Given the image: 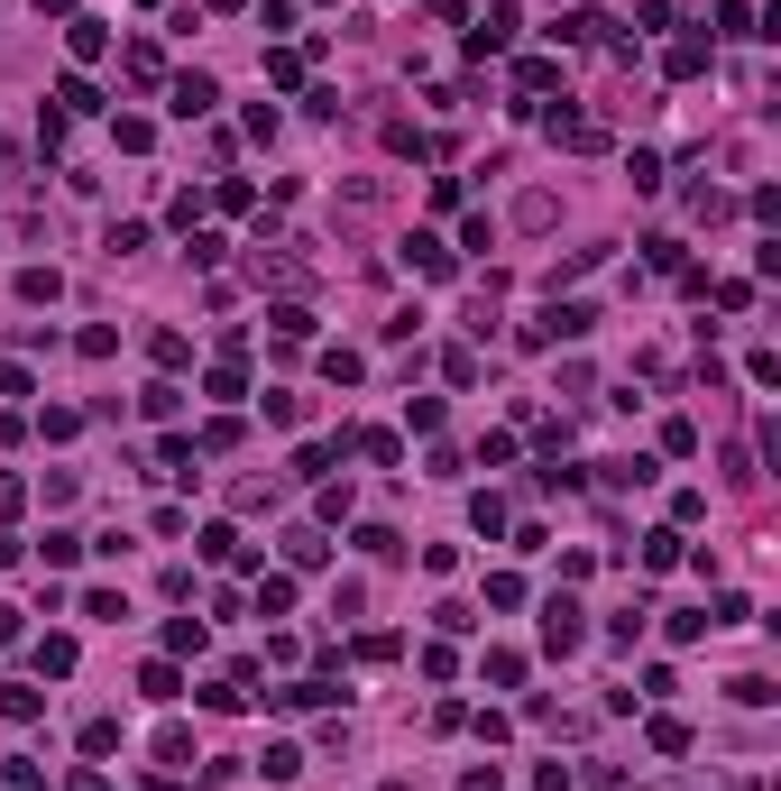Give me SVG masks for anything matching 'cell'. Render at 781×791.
Wrapping results in <instances>:
<instances>
[{"label": "cell", "instance_id": "d4e9b609", "mask_svg": "<svg viewBox=\"0 0 781 791\" xmlns=\"http://www.w3.org/2000/svg\"><path fill=\"white\" fill-rule=\"evenodd\" d=\"M74 552H84V534H65V525H56V534H46V543H37V561H46V571H65Z\"/></svg>", "mask_w": 781, "mask_h": 791}, {"label": "cell", "instance_id": "b9f144b4", "mask_svg": "<svg viewBox=\"0 0 781 791\" xmlns=\"http://www.w3.org/2000/svg\"><path fill=\"white\" fill-rule=\"evenodd\" d=\"M267 424H304V396L295 387H267Z\"/></svg>", "mask_w": 781, "mask_h": 791}, {"label": "cell", "instance_id": "74e56055", "mask_svg": "<svg viewBox=\"0 0 781 791\" xmlns=\"http://www.w3.org/2000/svg\"><path fill=\"white\" fill-rule=\"evenodd\" d=\"M359 552H377V561H396L405 543H396V525H359Z\"/></svg>", "mask_w": 781, "mask_h": 791}, {"label": "cell", "instance_id": "2e32d148", "mask_svg": "<svg viewBox=\"0 0 781 791\" xmlns=\"http://www.w3.org/2000/svg\"><path fill=\"white\" fill-rule=\"evenodd\" d=\"M285 607H295V580H285V571H257V617H285Z\"/></svg>", "mask_w": 781, "mask_h": 791}, {"label": "cell", "instance_id": "4dcf8cb0", "mask_svg": "<svg viewBox=\"0 0 781 791\" xmlns=\"http://www.w3.org/2000/svg\"><path fill=\"white\" fill-rule=\"evenodd\" d=\"M0 791H46L37 763H19V755H0Z\"/></svg>", "mask_w": 781, "mask_h": 791}, {"label": "cell", "instance_id": "f5cc1de1", "mask_svg": "<svg viewBox=\"0 0 781 791\" xmlns=\"http://www.w3.org/2000/svg\"><path fill=\"white\" fill-rule=\"evenodd\" d=\"M0 645H19V607H0Z\"/></svg>", "mask_w": 781, "mask_h": 791}, {"label": "cell", "instance_id": "9a60e30c", "mask_svg": "<svg viewBox=\"0 0 781 791\" xmlns=\"http://www.w3.org/2000/svg\"><path fill=\"white\" fill-rule=\"evenodd\" d=\"M56 111H65V120H92V111H101V92L84 84V74H65V84H56Z\"/></svg>", "mask_w": 781, "mask_h": 791}, {"label": "cell", "instance_id": "c3c4849f", "mask_svg": "<svg viewBox=\"0 0 781 791\" xmlns=\"http://www.w3.org/2000/svg\"><path fill=\"white\" fill-rule=\"evenodd\" d=\"M460 791H506V773H497V763H469V773H460Z\"/></svg>", "mask_w": 781, "mask_h": 791}, {"label": "cell", "instance_id": "ffe728a7", "mask_svg": "<svg viewBox=\"0 0 781 791\" xmlns=\"http://www.w3.org/2000/svg\"><path fill=\"white\" fill-rule=\"evenodd\" d=\"M469 525H479V534H506V497L479 488V497H469Z\"/></svg>", "mask_w": 781, "mask_h": 791}, {"label": "cell", "instance_id": "cb8c5ba5", "mask_svg": "<svg viewBox=\"0 0 781 791\" xmlns=\"http://www.w3.org/2000/svg\"><path fill=\"white\" fill-rule=\"evenodd\" d=\"M671 561H681V534H671V525L644 534V571H671Z\"/></svg>", "mask_w": 781, "mask_h": 791}, {"label": "cell", "instance_id": "9f6ffc18", "mask_svg": "<svg viewBox=\"0 0 781 791\" xmlns=\"http://www.w3.org/2000/svg\"><path fill=\"white\" fill-rule=\"evenodd\" d=\"M212 10H249V0H212Z\"/></svg>", "mask_w": 781, "mask_h": 791}, {"label": "cell", "instance_id": "4fadbf2b", "mask_svg": "<svg viewBox=\"0 0 781 791\" xmlns=\"http://www.w3.org/2000/svg\"><path fill=\"white\" fill-rule=\"evenodd\" d=\"M37 708H46V691H37V681H10V691H0V718H10V727H29Z\"/></svg>", "mask_w": 781, "mask_h": 791}, {"label": "cell", "instance_id": "bcb514c9", "mask_svg": "<svg viewBox=\"0 0 781 791\" xmlns=\"http://www.w3.org/2000/svg\"><path fill=\"white\" fill-rule=\"evenodd\" d=\"M653 755H690V727L681 718H653Z\"/></svg>", "mask_w": 781, "mask_h": 791}, {"label": "cell", "instance_id": "d6986e66", "mask_svg": "<svg viewBox=\"0 0 781 791\" xmlns=\"http://www.w3.org/2000/svg\"><path fill=\"white\" fill-rule=\"evenodd\" d=\"M322 377H331V387H359V377H369V360H359V350H322Z\"/></svg>", "mask_w": 781, "mask_h": 791}, {"label": "cell", "instance_id": "836d02e7", "mask_svg": "<svg viewBox=\"0 0 781 791\" xmlns=\"http://www.w3.org/2000/svg\"><path fill=\"white\" fill-rule=\"evenodd\" d=\"M625 175H635V194H653V185H662V157H653V147H635V157H625Z\"/></svg>", "mask_w": 781, "mask_h": 791}, {"label": "cell", "instance_id": "60d3db41", "mask_svg": "<svg viewBox=\"0 0 781 791\" xmlns=\"http://www.w3.org/2000/svg\"><path fill=\"white\" fill-rule=\"evenodd\" d=\"M726 691H736L745 708H772V700H781V691H772V681H763V672H745V681H726Z\"/></svg>", "mask_w": 781, "mask_h": 791}, {"label": "cell", "instance_id": "603a6c76", "mask_svg": "<svg viewBox=\"0 0 781 791\" xmlns=\"http://www.w3.org/2000/svg\"><path fill=\"white\" fill-rule=\"evenodd\" d=\"M515 221H525V231H552L561 202H552V194H525V202H515Z\"/></svg>", "mask_w": 781, "mask_h": 791}, {"label": "cell", "instance_id": "484cf974", "mask_svg": "<svg viewBox=\"0 0 781 791\" xmlns=\"http://www.w3.org/2000/svg\"><path fill=\"white\" fill-rule=\"evenodd\" d=\"M202 396H249V377H240V360H221V369H202Z\"/></svg>", "mask_w": 781, "mask_h": 791}, {"label": "cell", "instance_id": "7c38bea8", "mask_svg": "<svg viewBox=\"0 0 781 791\" xmlns=\"http://www.w3.org/2000/svg\"><path fill=\"white\" fill-rule=\"evenodd\" d=\"M662 74H671V84H690V74H708V37H671Z\"/></svg>", "mask_w": 781, "mask_h": 791}, {"label": "cell", "instance_id": "f6af8a7d", "mask_svg": "<svg viewBox=\"0 0 781 791\" xmlns=\"http://www.w3.org/2000/svg\"><path fill=\"white\" fill-rule=\"evenodd\" d=\"M84 755H120V718H92L84 727Z\"/></svg>", "mask_w": 781, "mask_h": 791}, {"label": "cell", "instance_id": "ba28073f", "mask_svg": "<svg viewBox=\"0 0 781 791\" xmlns=\"http://www.w3.org/2000/svg\"><path fill=\"white\" fill-rule=\"evenodd\" d=\"M322 561H331L322 534H312V525H285V571H322Z\"/></svg>", "mask_w": 781, "mask_h": 791}, {"label": "cell", "instance_id": "83f0119b", "mask_svg": "<svg viewBox=\"0 0 781 791\" xmlns=\"http://www.w3.org/2000/svg\"><path fill=\"white\" fill-rule=\"evenodd\" d=\"M515 84H525V92H552L561 65H552V56H525V65H515Z\"/></svg>", "mask_w": 781, "mask_h": 791}, {"label": "cell", "instance_id": "11a10c76", "mask_svg": "<svg viewBox=\"0 0 781 791\" xmlns=\"http://www.w3.org/2000/svg\"><path fill=\"white\" fill-rule=\"evenodd\" d=\"M65 791H111V782H101V773H74V782H65Z\"/></svg>", "mask_w": 781, "mask_h": 791}, {"label": "cell", "instance_id": "e0dca14e", "mask_svg": "<svg viewBox=\"0 0 781 791\" xmlns=\"http://www.w3.org/2000/svg\"><path fill=\"white\" fill-rule=\"evenodd\" d=\"M147 350H156V369H185V360H194V341H185L175 322H166V331H147Z\"/></svg>", "mask_w": 781, "mask_h": 791}, {"label": "cell", "instance_id": "9c48e42d", "mask_svg": "<svg viewBox=\"0 0 781 791\" xmlns=\"http://www.w3.org/2000/svg\"><path fill=\"white\" fill-rule=\"evenodd\" d=\"M65 46H74V65H101L111 56V29L101 19H65Z\"/></svg>", "mask_w": 781, "mask_h": 791}, {"label": "cell", "instance_id": "f907efd6", "mask_svg": "<svg viewBox=\"0 0 781 791\" xmlns=\"http://www.w3.org/2000/svg\"><path fill=\"white\" fill-rule=\"evenodd\" d=\"M0 396H29V369L19 360H0Z\"/></svg>", "mask_w": 781, "mask_h": 791}, {"label": "cell", "instance_id": "db71d44e", "mask_svg": "<svg viewBox=\"0 0 781 791\" xmlns=\"http://www.w3.org/2000/svg\"><path fill=\"white\" fill-rule=\"evenodd\" d=\"M37 19H74V0H37Z\"/></svg>", "mask_w": 781, "mask_h": 791}, {"label": "cell", "instance_id": "7a4b0ae2", "mask_svg": "<svg viewBox=\"0 0 781 791\" xmlns=\"http://www.w3.org/2000/svg\"><path fill=\"white\" fill-rule=\"evenodd\" d=\"M515 37H525V10H506V0H487V19H469V56H515Z\"/></svg>", "mask_w": 781, "mask_h": 791}, {"label": "cell", "instance_id": "5b68a950", "mask_svg": "<svg viewBox=\"0 0 781 791\" xmlns=\"http://www.w3.org/2000/svg\"><path fill=\"white\" fill-rule=\"evenodd\" d=\"M212 101H221L212 74H175V84H166V111L175 120H212Z\"/></svg>", "mask_w": 781, "mask_h": 791}, {"label": "cell", "instance_id": "f35d334b", "mask_svg": "<svg viewBox=\"0 0 781 791\" xmlns=\"http://www.w3.org/2000/svg\"><path fill=\"white\" fill-rule=\"evenodd\" d=\"M432 626H441V635H469V626H479V607H460V598H441V607H432Z\"/></svg>", "mask_w": 781, "mask_h": 791}, {"label": "cell", "instance_id": "ab89813d", "mask_svg": "<svg viewBox=\"0 0 781 791\" xmlns=\"http://www.w3.org/2000/svg\"><path fill=\"white\" fill-rule=\"evenodd\" d=\"M230 442H240V415H212V424H202V442H194V451H230Z\"/></svg>", "mask_w": 781, "mask_h": 791}, {"label": "cell", "instance_id": "ee69618b", "mask_svg": "<svg viewBox=\"0 0 781 791\" xmlns=\"http://www.w3.org/2000/svg\"><path fill=\"white\" fill-rule=\"evenodd\" d=\"M166 653H202V617H175L166 626Z\"/></svg>", "mask_w": 781, "mask_h": 791}, {"label": "cell", "instance_id": "3957f363", "mask_svg": "<svg viewBox=\"0 0 781 791\" xmlns=\"http://www.w3.org/2000/svg\"><path fill=\"white\" fill-rule=\"evenodd\" d=\"M249 276H257V286H285V295H304V286H312V267L295 259V249H276V240H257V249H249Z\"/></svg>", "mask_w": 781, "mask_h": 791}, {"label": "cell", "instance_id": "f1b7e54d", "mask_svg": "<svg viewBox=\"0 0 781 791\" xmlns=\"http://www.w3.org/2000/svg\"><path fill=\"white\" fill-rule=\"evenodd\" d=\"M212 202H221V212H257V194H249V175H221V185H212Z\"/></svg>", "mask_w": 781, "mask_h": 791}, {"label": "cell", "instance_id": "8d00e7d4", "mask_svg": "<svg viewBox=\"0 0 781 791\" xmlns=\"http://www.w3.org/2000/svg\"><path fill=\"white\" fill-rule=\"evenodd\" d=\"M607 488H653V461H607Z\"/></svg>", "mask_w": 781, "mask_h": 791}, {"label": "cell", "instance_id": "8fae6325", "mask_svg": "<svg viewBox=\"0 0 781 791\" xmlns=\"http://www.w3.org/2000/svg\"><path fill=\"white\" fill-rule=\"evenodd\" d=\"M202 561H230V571H257V552L240 543L230 525H202Z\"/></svg>", "mask_w": 781, "mask_h": 791}, {"label": "cell", "instance_id": "d590c367", "mask_svg": "<svg viewBox=\"0 0 781 791\" xmlns=\"http://www.w3.org/2000/svg\"><path fill=\"white\" fill-rule=\"evenodd\" d=\"M147 249V221H111V259H139Z\"/></svg>", "mask_w": 781, "mask_h": 791}, {"label": "cell", "instance_id": "7dc6e473", "mask_svg": "<svg viewBox=\"0 0 781 791\" xmlns=\"http://www.w3.org/2000/svg\"><path fill=\"white\" fill-rule=\"evenodd\" d=\"M19 175H29V157H19V147L0 139V194H19Z\"/></svg>", "mask_w": 781, "mask_h": 791}, {"label": "cell", "instance_id": "681fc988", "mask_svg": "<svg viewBox=\"0 0 781 791\" xmlns=\"http://www.w3.org/2000/svg\"><path fill=\"white\" fill-rule=\"evenodd\" d=\"M424 19H441V29H460V19H469V0H424Z\"/></svg>", "mask_w": 781, "mask_h": 791}, {"label": "cell", "instance_id": "7bdbcfd3", "mask_svg": "<svg viewBox=\"0 0 781 791\" xmlns=\"http://www.w3.org/2000/svg\"><path fill=\"white\" fill-rule=\"evenodd\" d=\"M405 424L414 432H441V396H405Z\"/></svg>", "mask_w": 781, "mask_h": 791}, {"label": "cell", "instance_id": "f546056e", "mask_svg": "<svg viewBox=\"0 0 781 791\" xmlns=\"http://www.w3.org/2000/svg\"><path fill=\"white\" fill-rule=\"evenodd\" d=\"M690 212H698V221H726V212H736V194H717V185H690Z\"/></svg>", "mask_w": 781, "mask_h": 791}, {"label": "cell", "instance_id": "816d5d0a", "mask_svg": "<svg viewBox=\"0 0 781 791\" xmlns=\"http://www.w3.org/2000/svg\"><path fill=\"white\" fill-rule=\"evenodd\" d=\"M19 506H29V488H19V479H0V516H19Z\"/></svg>", "mask_w": 781, "mask_h": 791}, {"label": "cell", "instance_id": "ac0fdd59", "mask_svg": "<svg viewBox=\"0 0 781 791\" xmlns=\"http://www.w3.org/2000/svg\"><path fill=\"white\" fill-rule=\"evenodd\" d=\"M350 451H369L377 470H396V461H405V442H396V432H350Z\"/></svg>", "mask_w": 781, "mask_h": 791}, {"label": "cell", "instance_id": "e575fe53", "mask_svg": "<svg viewBox=\"0 0 781 791\" xmlns=\"http://www.w3.org/2000/svg\"><path fill=\"white\" fill-rule=\"evenodd\" d=\"M156 763H194V736L185 727H156Z\"/></svg>", "mask_w": 781, "mask_h": 791}, {"label": "cell", "instance_id": "277c9868", "mask_svg": "<svg viewBox=\"0 0 781 791\" xmlns=\"http://www.w3.org/2000/svg\"><path fill=\"white\" fill-rule=\"evenodd\" d=\"M588 626H580V598H542V653H580Z\"/></svg>", "mask_w": 781, "mask_h": 791}, {"label": "cell", "instance_id": "7402d4cb", "mask_svg": "<svg viewBox=\"0 0 781 791\" xmlns=\"http://www.w3.org/2000/svg\"><path fill=\"white\" fill-rule=\"evenodd\" d=\"M257 773H267V782H295V773H304V746H267V755H257Z\"/></svg>", "mask_w": 781, "mask_h": 791}, {"label": "cell", "instance_id": "5bb4252c", "mask_svg": "<svg viewBox=\"0 0 781 791\" xmlns=\"http://www.w3.org/2000/svg\"><path fill=\"white\" fill-rule=\"evenodd\" d=\"M267 322H276V341H312V304H304V295H285Z\"/></svg>", "mask_w": 781, "mask_h": 791}, {"label": "cell", "instance_id": "44dd1931", "mask_svg": "<svg viewBox=\"0 0 781 791\" xmlns=\"http://www.w3.org/2000/svg\"><path fill=\"white\" fill-rule=\"evenodd\" d=\"M37 672H46V681L74 672V635H46V645H37Z\"/></svg>", "mask_w": 781, "mask_h": 791}, {"label": "cell", "instance_id": "1f68e13d", "mask_svg": "<svg viewBox=\"0 0 781 791\" xmlns=\"http://www.w3.org/2000/svg\"><path fill=\"white\" fill-rule=\"evenodd\" d=\"M84 617H101V626H120V617H129V598H120V590H84Z\"/></svg>", "mask_w": 781, "mask_h": 791}, {"label": "cell", "instance_id": "52a82bcc", "mask_svg": "<svg viewBox=\"0 0 781 791\" xmlns=\"http://www.w3.org/2000/svg\"><path fill=\"white\" fill-rule=\"evenodd\" d=\"M552 139L570 147V157H597V147H607V120H588V111H552Z\"/></svg>", "mask_w": 781, "mask_h": 791}, {"label": "cell", "instance_id": "d6a6232c", "mask_svg": "<svg viewBox=\"0 0 781 791\" xmlns=\"http://www.w3.org/2000/svg\"><path fill=\"white\" fill-rule=\"evenodd\" d=\"M139 691H147V700H175L185 681H175V662H147V672H139Z\"/></svg>", "mask_w": 781, "mask_h": 791}, {"label": "cell", "instance_id": "30bf717a", "mask_svg": "<svg viewBox=\"0 0 781 791\" xmlns=\"http://www.w3.org/2000/svg\"><path fill=\"white\" fill-rule=\"evenodd\" d=\"M120 74H129L139 92H156V84H166V56H156V46L139 37V46H120Z\"/></svg>", "mask_w": 781, "mask_h": 791}, {"label": "cell", "instance_id": "8992f818", "mask_svg": "<svg viewBox=\"0 0 781 791\" xmlns=\"http://www.w3.org/2000/svg\"><path fill=\"white\" fill-rule=\"evenodd\" d=\"M405 267H414V276H460V249L441 240V231H414V240H405Z\"/></svg>", "mask_w": 781, "mask_h": 791}, {"label": "cell", "instance_id": "4316f807", "mask_svg": "<svg viewBox=\"0 0 781 791\" xmlns=\"http://www.w3.org/2000/svg\"><path fill=\"white\" fill-rule=\"evenodd\" d=\"M487 681H497V691H515V681H525V653L497 645V653H487Z\"/></svg>", "mask_w": 781, "mask_h": 791}, {"label": "cell", "instance_id": "6da1fadb", "mask_svg": "<svg viewBox=\"0 0 781 791\" xmlns=\"http://www.w3.org/2000/svg\"><path fill=\"white\" fill-rule=\"evenodd\" d=\"M588 331H597V314H588V304H542V314L525 322V350H561V341H588Z\"/></svg>", "mask_w": 781, "mask_h": 791}]
</instances>
